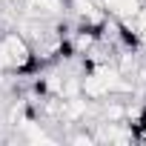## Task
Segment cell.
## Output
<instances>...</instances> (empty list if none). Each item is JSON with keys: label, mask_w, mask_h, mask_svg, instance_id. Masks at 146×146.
Here are the masks:
<instances>
[{"label": "cell", "mask_w": 146, "mask_h": 146, "mask_svg": "<svg viewBox=\"0 0 146 146\" xmlns=\"http://www.w3.org/2000/svg\"><path fill=\"white\" fill-rule=\"evenodd\" d=\"M100 6H103L106 15H112L117 20H135V15L143 6V0H100Z\"/></svg>", "instance_id": "2"}, {"label": "cell", "mask_w": 146, "mask_h": 146, "mask_svg": "<svg viewBox=\"0 0 146 146\" xmlns=\"http://www.w3.org/2000/svg\"><path fill=\"white\" fill-rule=\"evenodd\" d=\"M0 72H15V69H12V57H9V49H6L3 37H0Z\"/></svg>", "instance_id": "3"}, {"label": "cell", "mask_w": 146, "mask_h": 146, "mask_svg": "<svg viewBox=\"0 0 146 146\" xmlns=\"http://www.w3.org/2000/svg\"><path fill=\"white\" fill-rule=\"evenodd\" d=\"M23 17H37V20H49L57 17L63 9V0H23Z\"/></svg>", "instance_id": "1"}]
</instances>
